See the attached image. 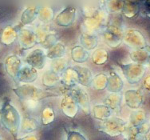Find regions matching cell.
Returning a JSON list of instances; mask_svg holds the SVG:
<instances>
[{"mask_svg": "<svg viewBox=\"0 0 150 140\" xmlns=\"http://www.w3.org/2000/svg\"><path fill=\"white\" fill-rule=\"evenodd\" d=\"M26 110L30 111H36L40 107L39 101H34V100H23V101Z\"/></svg>", "mask_w": 150, "mask_h": 140, "instance_id": "37", "label": "cell"}, {"mask_svg": "<svg viewBox=\"0 0 150 140\" xmlns=\"http://www.w3.org/2000/svg\"><path fill=\"white\" fill-rule=\"evenodd\" d=\"M67 140H86L83 134L77 131L69 132L67 136Z\"/></svg>", "mask_w": 150, "mask_h": 140, "instance_id": "39", "label": "cell"}, {"mask_svg": "<svg viewBox=\"0 0 150 140\" xmlns=\"http://www.w3.org/2000/svg\"><path fill=\"white\" fill-rule=\"evenodd\" d=\"M144 118V115L143 112L139 111V112H136V113L132 114L130 120H131V123H133V125H139L143 121Z\"/></svg>", "mask_w": 150, "mask_h": 140, "instance_id": "38", "label": "cell"}, {"mask_svg": "<svg viewBox=\"0 0 150 140\" xmlns=\"http://www.w3.org/2000/svg\"><path fill=\"white\" fill-rule=\"evenodd\" d=\"M108 18V14L102 9L98 11L90 17H86L83 21V27L86 31V33L93 34L97 30L100 29L101 26L105 25Z\"/></svg>", "mask_w": 150, "mask_h": 140, "instance_id": "5", "label": "cell"}, {"mask_svg": "<svg viewBox=\"0 0 150 140\" xmlns=\"http://www.w3.org/2000/svg\"><path fill=\"white\" fill-rule=\"evenodd\" d=\"M61 81L67 87H74L78 83V75L77 71L73 67H68L62 74Z\"/></svg>", "mask_w": 150, "mask_h": 140, "instance_id": "19", "label": "cell"}, {"mask_svg": "<svg viewBox=\"0 0 150 140\" xmlns=\"http://www.w3.org/2000/svg\"><path fill=\"white\" fill-rule=\"evenodd\" d=\"M38 7L30 6L24 10L21 16V22L23 25H30L38 18Z\"/></svg>", "mask_w": 150, "mask_h": 140, "instance_id": "26", "label": "cell"}, {"mask_svg": "<svg viewBox=\"0 0 150 140\" xmlns=\"http://www.w3.org/2000/svg\"><path fill=\"white\" fill-rule=\"evenodd\" d=\"M73 67L78 73V83L86 87H91L93 78L91 70L88 67H82L79 65H76Z\"/></svg>", "mask_w": 150, "mask_h": 140, "instance_id": "15", "label": "cell"}, {"mask_svg": "<svg viewBox=\"0 0 150 140\" xmlns=\"http://www.w3.org/2000/svg\"><path fill=\"white\" fill-rule=\"evenodd\" d=\"M102 36L109 47L111 48H116L119 45H121L123 39V32L118 25L110 23L105 26Z\"/></svg>", "mask_w": 150, "mask_h": 140, "instance_id": "4", "label": "cell"}, {"mask_svg": "<svg viewBox=\"0 0 150 140\" xmlns=\"http://www.w3.org/2000/svg\"><path fill=\"white\" fill-rule=\"evenodd\" d=\"M99 131L111 137H117L126 129V123L124 120L117 117H111L108 119L102 121L99 126Z\"/></svg>", "mask_w": 150, "mask_h": 140, "instance_id": "3", "label": "cell"}, {"mask_svg": "<svg viewBox=\"0 0 150 140\" xmlns=\"http://www.w3.org/2000/svg\"><path fill=\"white\" fill-rule=\"evenodd\" d=\"M38 77V73L37 70L27 65L21 67L17 75V79L18 82H23L24 84H30L31 82H35Z\"/></svg>", "mask_w": 150, "mask_h": 140, "instance_id": "13", "label": "cell"}, {"mask_svg": "<svg viewBox=\"0 0 150 140\" xmlns=\"http://www.w3.org/2000/svg\"><path fill=\"white\" fill-rule=\"evenodd\" d=\"M38 43H39L44 48L49 49L57 43L58 36L53 31H50L45 27H39L36 31Z\"/></svg>", "mask_w": 150, "mask_h": 140, "instance_id": "9", "label": "cell"}, {"mask_svg": "<svg viewBox=\"0 0 150 140\" xmlns=\"http://www.w3.org/2000/svg\"><path fill=\"white\" fill-rule=\"evenodd\" d=\"M38 18L45 23H50L54 19V11L51 7L43 6L38 7Z\"/></svg>", "mask_w": 150, "mask_h": 140, "instance_id": "27", "label": "cell"}, {"mask_svg": "<svg viewBox=\"0 0 150 140\" xmlns=\"http://www.w3.org/2000/svg\"><path fill=\"white\" fill-rule=\"evenodd\" d=\"M22 66V62L17 55H10L5 60L6 72L13 79H17V75Z\"/></svg>", "mask_w": 150, "mask_h": 140, "instance_id": "14", "label": "cell"}, {"mask_svg": "<svg viewBox=\"0 0 150 140\" xmlns=\"http://www.w3.org/2000/svg\"><path fill=\"white\" fill-rule=\"evenodd\" d=\"M14 92L19 99L23 100L39 101L49 97L57 96V94L53 91L43 90L31 84H23L14 89Z\"/></svg>", "mask_w": 150, "mask_h": 140, "instance_id": "2", "label": "cell"}, {"mask_svg": "<svg viewBox=\"0 0 150 140\" xmlns=\"http://www.w3.org/2000/svg\"><path fill=\"white\" fill-rule=\"evenodd\" d=\"M91 59L95 65L102 66L109 60V53L104 48H98L93 53Z\"/></svg>", "mask_w": 150, "mask_h": 140, "instance_id": "28", "label": "cell"}, {"mask_svg": "<svg viewBox=\"0 0 150 140\" xmlns=\"http://www.w3.org/2000/svg\"><path fill=\"white\" fill-rule=\"evenodd\" d=\"M68 66H67V61L65 58H58V59H54L52 60L51 64H50V70H52L53 72L60 75L62 74L67 69Z\"/></svg>", "mask_w": 150, "mask_h": 140, "instance_id": "33", "label": "cell"}, {"mask_svg": "<svg viewBox=\"0 0 150 140\" xmlns=\"http://www.w3.org/2000/svg\"><path fill=\"white\" fill-rule=\"evenodd\" d=\"M66 53V46L62 43H56L52 47L47 50L46 57L51 60L62 58Z\"/></svg>", "mask_w": 150, "mask_h": 140, "instance_id": "23", "label": "cell"}, {"mask_svg": "<svg viewBox=\"0 0 150 140\" xmlns=\"http://www.w3.org/2000/svg\"><path fill=\"white\" fill-rule=\"evenodd\" d=\"M70 56L75 63H82L88 61L90 58V53L81 46H75L70 50Z\"/></svg>", "mask_w": 150, "mask_h": 140, "instance_id": "22", "label": "cell"}, {"mask_svg": "<svg viewBox=\"0 0 150 140\" xmlns=\"http://www.w3.org/2000/svg\"><path fill=\"white\" fill-rule=\"evenodd\" d=\"M61 77L58 74L53 72L52 70H46L42 75V82L44 87L47 88L55 87L60 82Z\"/></svg>", "mask_w": 150, "mask_h": 140, "instance_id": "24", "label": "cell"}, {"mask_svg": "<svg viewBox=\"0 0 150 140\" xmlns=\"http://www.w3.org/2000/svg\"><path fill=\"white\" fill-rule=\"evenodd\" d=\"M130 57L133 59V61L137 62V63H143L148 58V55L144 51H133L130 54Z\"/></svg>", "mask_w": 150, "mask_h": 140, "instance_id": "36", "label": "cell"}, {"mask_svg": "<svg viewBox=\"0 0 150 140\" xmlns=\"http://www.w3.org/2000/svg\"><path fill=\"white\" fill-rule=\"evenodd\" d=\"M46 55L42 50L35 49L30 52L26 58V62L30 67L36 70L43 69L46 65Z\"/></svg>", "mask_w": 150, "mask_h": 140, "instance_id": "10", "label": "cell"}, {"mask_svg": "<svg viewBox=\"0 0 150 140\" xmlns=\"http://www.w3.org/2000/svg\"><path fill=\"white\" fill-rule=\"evenodd\" d=\"M39 126V123L37 120L31 117H25L21 121L20 127L23 132L30 133L36 131Z\"/></svg>", "mask_w": 150, "mask_h": 140, "instance_id": "30", "label": "cell"}, {"mask_svg": "<svg viewBox=\"0 0 150 140\" xmlns=\"http://www.w3.org/2000/svg\"><path fill=\"white\" fill-rule=\"evenodd\" d=\"M55 120V112L51 107H46L42 111L41 114V121L42 124L47 126L54 123Z\"/></svg>", "mask_w": 150, "mask_h": 140, "instance_id": "32", "label": "cell"}, {"mask_svg": "<svg viewBox=\"0 0 150 140\" xmlns=\"http://www.w3.org/2000/svg\"><path fill=\"white\" fill-rule=\"evenodd\" d=\"M20 140H38V139L35 137V135H28V136H26V137L23 138V139Z\"/></svg>", "mask_w": 150, "mask_h": 140, "instance_id": "40", "label": "cell"}, {"mask_svg": "<svg viewBox=\"0 0 150 140\" xmlns=\"http://www.w3.org/2000/svg\"><path fill=\"white\" fill-rule=\"evenodd\" d=\"M123 39L125 43L132 47H141L144 44V39L138 31L134 30H129L123 35Z\"/></svg>", "mask_w": 150, "mask_h": 140, "instance_id": "17", "label": "cell"}, {"mask_svg": "<svg viewBox=\"0 0 150 140\" xmlns=\"http://www.w3.org/2000/svg\"><path fill=\"white\" fill-rule=\"evenodd\" d=\"M108 84V76L103 73H99L93 78L92 87L95 91H102L105 90Z\"/></svg>", "mask_w": 150, "mask_h": 140, "instance_id": "29", "label": "cell"}, {"mask_svg": "<svg viewBox=\"0 0 150 140\" xmlns=\"http://www.w3.org/2000/svg\"><path fill=\"white\" fill-rule=\"evenodd\" d=\"M137 11H138V6L135 5L134 2H130V1L124 2V5L121 10L123 15L128 18L133 17L137 14Z\"/></svg>", "mask_w": 150, "mask_h": 140, "instance_id": "34", "label": "cell"}, {"mask_svg": "<svg viewBox=\"0 0 150 140\" xmlns=\"http://www.w3.org/2000/svg\"><path fill=\"white\" fill-rule=\"evenodd\" d=\"M92 114L94 119L100 121H105L112 117V111L104 104H98L93 106Z\"/></svg>", "mask_w": 150, "mask_h": 140, "instance_id": "18", "label": "cell"}, {"mask_svg": "<svg viewBox=\"0 0 150 140\" xmlns=\"http://www.w3.org/2000/svg\"><path fill=\"white\" fill-rule=\"evenodd\" d=\"M125 77L131 84L138 82L144 74V68L139 64L120 65Z\"/></svg>", "mask_w": 150, "mask_h": 140, "instance_id": "6", "label": "cell"}, {"mask_svg": "<svg viewBox=\"0 0 150 140\" xmlns=\"http://www.w3.org/2000/svg\"><path fill=\"white\" fill-rule=\"evenodd\" d=\"M121 95L119 94L111 93L104 99V105L107 106L112 111L118 112L121 109Z\"/></svg>", "mask_w": 150, "mask_h": 140, "instance_id": "25", "label": "cell"}, {"mask_svg": "<svg viewBox=\"0 0 150 140\" xmlns=\"http://www.w3.org/2000/svg\"><path fill=\"white\" fill-rule=\"evenodd\" d=\"M18 38V34L12 26H7L6 29L3 31L1 41L5 45H11Z\"/></svg>", "mask_w": 150, "mask_h": 140, "instance_id": "31", "label": "cell"}, {"mask_svg": "<svg viewBox=\"0 0 150 140\" xmlns=\"http://www.w3.org/2000/svg\"><path fill=\"white\" fill-rule=\"evenodd\" d=\"M0 140H1V139H0Z\"/></svg>", "mask_w": 150, "mask_h": 140, "instance_id": "41", "label": "cell"}, {"mask_svg": "<svg viewBox=\"0 0 150 140\" xmlns=\"http://www.w3.org/2000/svg\"><path fill=\"white\" fill-rule=\"evenodd\" d=\"M80 43L81 47L86 50L95 49L98 45V36L94 34L84 32L80 36Z\"/></svg>", "mask_w": 150, "mask_h": 140, "instance_id": "20", "label": "cell"}, {"mask_svg": "<svg viewBox=\"0 0 150 140\" xmlns=\"http://www.w3.org/2000/svg\"><path fill=\"white\" fill-rule=\"evenodd\" d=\"M124 5V1H110L107 3V9L112 13L121 11Z\"/></svg>", "mask_w": 150, "mask_h": 140, "instance_id": "35", "label": "cell"}, {"mask_svg": "<svg viewBox=\"0 0 150 140\" xmlns=\"http://www.w3.org/2000/svg\"><path fill=\"white\" fill-rule=\"evenodd\" d=\"M18 41L23 50L33 48L38 43L36 33L28 29H23L18 34Z\"/></svg>", "mask_w": 150, "mask_h": 140, "instance_id": "11", "label": "cell"}, {"mask_svg": "<svg viewBox=\"0 0 150 140\" xmlns=\"http://www.w3.org/2000/svg\"><path fill=\"white\" fill-rule=\"evenodd\" d=\"M77 9L74 6H67L58 13V15L54 18L55 23L58 26L68 27L70 26L76 19Z\"/></svg>", "mask_w": 150, "mask_h": 140, "instance_id": "8", "label": "cell"}, {"mask_svg": "<svg viewBox=\"0 0 150 140\" xmlns=\"http://www.w3.org/2000/svg\"><path fill=\"white\" fill-rule=\"evenodd\" d=\"M125 103L132 109L138 108L142 102V96L138 91H128L125 93Z\"/></svg>", "mask_w": 150, "mask_h": 140, "instance_id": "21", "label": "cell"}, {"mask_svg": "<svg viewBox=\"0 0 150 140\" xmlns=\"http://www.w3.org/2000/svg\"><path fill=\"white\" fill-rule=\"evenodd\" d=\"M124 83L121 78L115 71H111L110 75L108 76V84H107V91L110 93L118 94L121 92L123 88Z\"/></svg>", "mask_w": 150, "mask_h": 140, "instance_id": "16", "label": "cell"}, {"mask_svg": "<svg viewBox=\"0 0 150 140\" xmlns=\"http://www.w3.org/2000/svg\"><path fill=\"white\" fill-rule=\"evenodd\" d=\"M1 122L11 134L16 137L20 127V115L17 109L9 102L4 103L1 111Z\"/></svg>", "mask_w": 150, "mask_h": 140, "instance_id": "1", "label": "cell"}, {"mask_svg": "<svg viewBox=\"0 0 150 140\" xmlns=\"http://www.w3.org/2000/svg\"><path fill=\"white\" fill-rule=\"evenodd\" d=\"M61 109L68 118H74L78 113L79 107L70 95H66L61 101Z\"/></svg>", "mask_w": 150, "mask_h": 140, "instance_id": "12", "label": "cell"}, {"mask_svg": "<svg viewBox=\"0 0 150 140\" xmlns=\"http://www.w3.org/2000/svg\"><path fill=\"white\" fill-rule=\"evenodd\" d=\"M69 95L74 98L79 108H81L85 114H89L90 111V98L86 91L80 87H74L69 91Z\"/></svg>", "mask_w": 150, "mask_h": 140, "instance_id": "7", "label": "cell"}]
</instances>
